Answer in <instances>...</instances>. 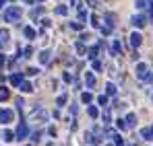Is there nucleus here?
Here are the masks:
<instances>
[{"instance_id": "1", "label": "nucleus", "mask_w": 153, "mask_h": 146, "mask_svg": "<svg viewBox=\"0 0 153 146\" xmlns=\"http://www.w3.org/2000/svg\"><path fill=\"white\" fill-rule=\"evenodd\" d=\"M21 15H23V8L21 6H8L4 10V21L6 23H17L21 19Z\"/></svg>"}, {"instance_id": "2", "label": "nucleus", "mask_w": 153, "mask_h": 146, "mask_svg": "<svg viewBox=\"0 0 153 146\" xmlns=\"http://www.w3.org/2000/svg\"><path fill=\"white\" fill-rule=\"evenodd\" d=\"M137 78H139V80L153 82V74L149 72V66H147L145 62H139V64H137Z\"/></svg>"}, {"instance_id": "3", "label": "nucleus", "mask_w": 153, "mask_h": 146, "mask_svg": "<svg viewBox=\"0 0 153 146\" xmlns=\"http://www.w3.org/2000/svg\"><path fill=\"white\" fill-rule=\"evenodd\" d=\"M105 134V130H100V128H93L91 132H87L85 134V138H87V142L89 144H100L102 142V136Z\"/></svg>"}, {"instance_id": "4", "label": "nucleus", "mask_w": 153, "mask_h": 146, "mask_svg": "<svg viewBox=\"0 0 153 146\" xmlns=\"http://www.w3.org/2000/svg\"><path fill=\"white\" fill-rule=\"evenodd\" d=\"M134 6H137L139 10H147L149 17H153V0H137Z\"/></svg>"}, {"instance_id": "5", "label": "nucleus", "mask_w": 153, "mask_h": 146, "mask_svg": "<svg viewBox=\"0 0 153 146\" xmlns=\"http://www.w3.org/2000/svg\"><path fill=\"white\" fill-rule=\"evenodd\" d=\"M27 134H29V128H27V122H19V125H17V132H15L17 140H23V138H27Z\"/></svg>"}, {"instance_id": "6", "label": "nucleus", "mask_w": 153, "mask_h": 146, "mask_svg": "<svg viewBox=\"0 0 153 146\" xmlns=\"http://www.w3.org/2000/svg\"><path fill=\"white\" fill-rule=\"evenodd\" d=\"M15 120V113H13V109H0V123H10Z\"/></svg>"}, {"instance_id": "7", "label": "nucleus", "mask_w": 153, "mask_h": 146, "mask_svg": "<svg viewBox=\"0 0 153 146\" xmlns=\"http://www.w3.org/2000/svg\"><path fill=\"white\" fill-rule=\"evenodd\" d=\"M130 23L134 25V27H139V29H143V27L147 25V17H143V15H134V17L130 19Z\"/></svg>"}, {"instance_id": "8", "label": "nucleus", "mask_w": 153, "mask_h": 146, "mask_svg": "<svg viewBox=\"0 0 153 146\" xmlns=\"http://www.w3.org/2000/svg\"><path fill=\"white\" fill-rule=\"evenodd\" d=\"M100 48H102V43H97V45H91V48H87V54H85V56H87L89 60H95V58H97V51H100Z\"/></svg>"}, {"instance_id": "9", "label": "nucleus", "mask_w": 153, "mask_h": 146, "mask_svg": "<svg viewBox=\"0 0 153 146\" xmlns=\"http://www.w3.org/2000/svg\"><path fill=\"white\" fill-rule=\"evenodd\" d=\"M128 39H130V48H134V49H137L139 45H141V43H143V37H141L139 33H132Z\"/></svg>"}, {"instance_id": "10", "label": "nucleus", "mask_w": 153, "mask_h": 146, "mask_svg": "<svg viewBox=\"0 0 153 146\" xmlns=\"http://www.w3.org/2000/svg\"><path fill=\"white\" fill-rule=\"evenodd\" d=\"M85 87L87 89H93L95 87V76H93V72H89V70L85 72Z\"/></svg>"}, {"instance_id": "11", "label": "nucleus", "mask_w": 153, "mask_h": 146, "mask_svg": "<svg viewBox=\"0 0 153 146\" xmlns=\"http://www.w3.org/2000/svg\"><path fill=\"white\" fill-rule=\"evenodd\" d=\"M8 80H10V84H13V87H19L25 78H23V74H10V76H8Z\"/></svg>"}, {"instance_id": "12", "label": "nucleus", "mask_w": 153, "mask_h": 146, "mask_svg": "<svg viewBox=\"0 0 153 146\" xmlns=\"http://www.w3.org/2000/svg\"><path fill=\"white\" fill-rule=\"evenodd\" d=\"M141 138H143V140H153V128L151 125L141 130Z\"/></svg>"}, {"instance_id": "13", "label": "nucleus", "mask_w": 153, "mask_h": 146, "mask_svg": "<svg viewBox=\"0 0 153 146\" xmlns=\"http://www.w3.org/2000/svg\"><path fill=\"white\" fill-rule=\"evenodd\" d=\"M8 37H10V33L6 29H0V48H4L8 43Z\"/></svg>"}, {"instance_id": "14", "label": "nucleus", "mask_w": 153, "mask_h": 146, "mask_svg": "<svg viewBox=\"0 0 153 146\" xmlns=\"http://www.w3.org/2000/svg\"><path fill=\"white\" fill-rule=\"evenodd\" d=\"M23 35H25L27 39H35V37H37V33H35L33 27H23Z\"/></svg>"}, {"instance_id": "15", "label": "nucleus", "mask_w": 153, "mask_h": 146, "mask_svg": "<svg viewBox=\"0 0 153 146\" xmlns=\"http://www.w3.org/2000/svg\"><path fill=\"white\" fill-rule=\"evenodd\" d=\"M50 49H44V51H39V62H42V64H48V62H50Z\"/></svg>"}, {"instance_id": "16", "label": "nucleus", "mask_w": 153, "mask_h": 146, "mask_svg": "<svg viewBox=\"0 0 153 146\" xmlns=\"http://www.w3.org/2000/svg\"><path fill=\"white\" fill-rule=\"evenodd\" d=\"M19 89H21V93H31V91H33V84L27 82V80H23V82L19 84Z\"/></svg>"}, {"instance_id": "17", "label": "nucleus", "mask_w": 153, "mask_h": 146, "mask_svg": "<svg viewBox=\"0 0 153 146\" xmlns=\"http://www.w3.org/2000/svg\"><path fill=\"white\" fill-rule=\"evenodd\" d=\"M124 120H126V125H128V130H130V128H132V125L137 123V113H128Z\"/></svg>"}, {"instance_id": "18", "label": "nucleus", "mask_w": 153, "mask_h": 146, "mask_svg": "<svg viewBox=\"0 0 153 146\" xmlns=\"http://www.w3.org/2000/svg\"><path fill=\"white\" fill-rule=\"evenodd\" d=\"M76 51H79V56H85L87 54V45H85V41L81 39V41H76Z\"/></svg>"}, {"instance_id": "19", "label": "nucleus", "mask_w": 153, "mask_h": 146, "mask_svg": "<svg viewBox=\"0 0 153 146\" xmlns=\"http://www.w3.org/2000/svg\"><path fill=\"white\" fill-rule=\"evenodd\" d=\"M120 51H122V43H120V41L116 39V41L112 43V56H118Z\"/></svg>"}, {"instance_id": "20", "label": "nucleus", "mask_w": 153, "mask_h": 146, "mask_svg": "<svg viewBox=\"0 0 153 146\" xmlns=\"http://www.w3.org/2000/svg\"><path fill=\"white\" fill-rule=\"evenodd\" d=\"M87 113H89V117H91V120H95V117L100 115V109H97L95 105H89V109H87Z\"/></svg>"}, {"instance_id": "21", "label": "nucleus", "mask_w": 153, "mask_h": 146, "mask_svg": "<svg viewBox=\"0 0 153 146\" xmlns=\"http://www.w3.org/2000/svg\"><path fill=\"white\" fill-rule=\"evenodd\" d=\"M112 140H114V146H124V138H120V134H112Z\"/></svg>"}, {"instance_id": "22", "label": "nucleus", "mask_w": 153, "mask_h": 146, "mask_svg": "<svg viewBox=\"0 0 153 146\" xmlns=\"http://www.w3.org/2000/svg\"><path fill=\"white\" fill-rule=\"evenodd\" d=\"M105 95H108V97H114V95H116V87H114L112 82L105 84Z\"/></svg>"}, {"instance_id": "23", "label": "nucleus", "mask_w": 153, "mask_h": 146, "mask_svg": "<svg viewBox=\"0 0 153 146\" xmlns=\"http://www.w3.org/2000/svg\"><path fill=\"white\" fill-rule=\"evenodd\" d=\"M8 97H10V91L6 87H0V101H6Z\"/></svg>"}, {"instance_id": "24", "label": "nucleus", "mask_w": 153, "mask_h": 146, "mask_svg": "<svg viewBox=\"0 0 153 146\" xmlns=\"http://www.w3.org/2000/svg\"><path fill=\"white\" fill-rule=\"evenodd\" d=\"M79 21L85 25V21H87V10L83 8V6H79Z\"/></svg>"}, {"instance_id": "25", "label": "nucleus", "mask_w": 153, "mask_h": 146, "mask_svg": "<svg viewBox=\"0 0 153 146\" xmlns=\"http://www.w3.org/2000/svg\"><path fill=\"white\" fill-rule=\"evenodd\" d=\"M112 29H114V27H110L108 23H105V25H100V31H102V35H110V33H112Z\"/></svg>"}, {"instance_id": "26", "label": "nucleus", "mask_w": 153, "mask_h": 146, "mask_svg": "<svg viewBox=\"0 0 153 146\" xmlns=\"http://www.w3.org/2000/svg\"><path fill=\"white\" fill-rule=\"evenodd\" d=\"M81 101H83V103H87V105H89V103H91V101H93V95H91V93H89V91H87V93H83V95H81Z\"/></svg>"}, {"instance_id": "27", "label": "nucleus", "mask_w": 153, "mask_h": 146, "mask_svg": "<svg viewBox=\"0 0 153 146\" xmlns=\"http://www.w3.org/2000/svg\"><path fill=\"white\" fill-rule=\"evenodd\" d=\"M56 12H58L60 17H66V15H68V8H66L64 4H60V6H56Z\"/></svg>"}, {"instance_id": "28", "label": "nucleus", "mask_w": 153, "mask_h": 146, "mask_svg": "<svg viewBox=\"0 0 153 146\" xmlns=\"http://www.w3.org/2000/svg\"><path fill=\"white\" fill-rule=\"evenodd\" d=\"M2 138H4V142H13V140H15V138H17V136H15V134H13V132H8V130H6V132H4V134H2Z\"/></svg>"}, {"instance_id": "29", "label": "nucleus", "mask_w": 153, "mask_h": 146, "mask_svg": "<svg viewBox=\"0 0 153 146\" xmlns=\"http://www.w3.org/2000/svg\"><path fill=\"white\" fill-rule=\"evenodd\" d=\"M116 128H118L120 132H124V130H128V125H126V120H116Z\"/></svg>"}, {"instance_id": "30", "label": "nucleus", "mask_w": 153, "mask_h": 146, "mask_svg": "<svg viewBox=\"0 0 153 146\" xmlns=\"http://www.w3.org/2000/svg\"><path fill=\"white\" fill-rule=\"evenodd\" d=\"M71 29H75V31H83V23H81V21H73V23H71Z\"/></svg>"}, {"instance_id": "31", "label": "nucleus", "mask_w": 153, "mask_h": 146, "mask_svg": "<svg viewBox=\"0 0 153 146\" xmlns=\"http://www.w3.org/2000/svg\"><path fill=\"white\" fill-rule=\"evenodd\" d=\"M42 12H44V8H42V6H37V8H33V10H31V17H33V19H37Z\"/></svg>"}, {"instance_id": "32", "label": "nucleus", "mask_w": 153, "mask_h": 146, "mask_svg": "<svg viewBox=\"0 0 153 146\" xmlns=\"http://www.w3.org/2000/svg\"><path fill=\"white\" fill-rule=\"evenodd\" d=\"M91 62H93V70H97V72H100V70L103 68V64L97 60V58H95V60H91Z\"/></svg>"}, {"instance_id": "33", "label": "nucleus", "mask_w": 153, "mask_h": 146, "mask_svg": "<svg viewBox=\"0 0 153 146\" xmlns=\"http://www.w3.org/2000/svg\"><path fill=\"white\" fill-rule=\"evenodd\" d=\"M97 103H100L102 107H105V105H108V95H100V97H97Z\"/></svg>"}, {"instance_id": "34", "label": "nucleus", "mask_w": 153, "mask_h": 146, "mask_svg": "<svg viewBox=\"0 0 153 146\" xmlns=\"http://www.w3.org/2000/svg\"><path fill=\"white\" fill-rule=\"evenodd\" d=\"M64 103H66V95H60V97L56 99V105H58V107H62Z\"/></svg>"}, {"instance_id": "35", "label": "nucleus", "mask_w": 153, "mask_h": 146, "mask_svg": "<svg viewBox=\"0 0 153 146\" xmlns=\"http://www.w3.org/2000/svg\"><path fill=\"white\" fill-rule=\"evenodd\" d=\"M39 138H42V132H39V130L31 134V140H33V142H39Z\"/></svg>"}, {"instance_id": "36", "label": "nucleus", "mask_w": 153, "mask_h": 146, "mask_svg": "<svg viewBox=\"0 0 153 146\" xmlns=\"http://www.w3.org/2000/svg\"><path fill=\"white\" fill-rule=\"evenodd\" d=\"M21 54H23V58H29V56H31V54H33V49H31V45H27V48L23 49V51H21Z\"/></svg>"}, {"instance_id": "37", "label": "nucleus", "mask_w": 153, "mask_h": 146, "mask_svg": "<svg viewBox=\"0 0 153 146\" xmlns=\"http://www.w3.org/2000/svg\"><path fill=\"white\" fill-rule=\"evenodd\" d=\"M62 78H64V82H73V74H68V72L62 74Z\"/></svg>"}, {"instance_id": "38", "label": "nucleus", "mask_w": 153, "mask_h": 146, "mask_svg": "<svg viewBox=\"0 0 153 146\" xmlns=\"http://www.w3.org/2000/svg\"><path fill=\"white\" fill-rule=\"evenodd\" d=\"M103 123H105V125L110 123V111H108V109L103 111Z\"/></svg>"}, {"instance_id": "39", "label": "nucleus", "mask_w": 153, "mask_h": 146, "mask_svg": "<svg viewBox=\"0 0 153 146\" xmlns=\"http://www.w3.org/2000/svg\"><path fill=\"white\" fill-rule=\"evenodd\" d=\"M37 72H39L37 68H27V74H29V76H35Z\"/></svg>"}, {"instance_id": "40", "label": "nucleus", "mask_w": 153, "mask_h": 146, "mask_svg": "<svg viewBox=\"0 0 153 146\" xmlns=\"http://www.w3.org/2000/svg\"><path fill=\"white\" fill-rule=\"evenodd\" d=\"M91 25H93V27H100V21H97V17H95V15L91 17Z\"/></svg>"}, {"instance_id": "41", "label": "nucleus", "mask_w": 153, "mask_h": 146, "mask_svg": "<svg viewBox=\"0 0 153 146\" xmlns=\"http://www.w3.org/2000/svg\"><path fill=\"white\" fill-rule=\"evenodd\" d=\"M4 62H6V56H4V54H0V68L4 66Z\"/></svg>"}, {"instance_id": "42", "label": "nucleus", "mask_w": 153, "mask_h": 146, "mask_svg": "<svg viewBox=\"0 0 153 146\" xmlns=\"http://www.w3.org/2000/svg\"><path fill=\"white\" fill-rule=\"evenodd\" d=\"M6 2H8V0H0V8H4V6H6Z\"/></svg>"}, {"instance_id": "43", "label": "nucleus", "mask_w": 153, "mask_h": 146, "mask_svg": "<svg viewBox=\"0 0 153 146\" xmlns=\"http://www.w3.org/2000/svg\"><path fill=\"white\" fill-rule=\"evenodd\" d=\"M23 2H27V4H33V2H35V0H23Z\"/></svg>"}, {"instance_id": "44", "label": "nucleus", "mask_w": 153, "mask_h": 146, "mask_svg": "<svg viewBox=\"0 0 153 146\" xmlns=\"http://www.w3.org/2000/svg\"><path fill=\"white\" fill-rule=\"evenodd\" d=\"M35 2H44V0H35Z\"/></svg>"}, {"instance_id": "45", "label": "nucleus", "mask_w": 153, "mask_h": 146, "mask_svg": "<svg viewBox=\"0 0 153 146\" xmlns=\"http://www.w3.org/2000/svg\"><path fill=\"white\" fill-rule=\"evenodd\" d=\"M105 146H114V144H105Z\"/></svg>"}, {"instance_id": "46", "label": "nucleus", "mask_w": 153, "mask_h": 146, "mask_svg": "<svg viewBox=\"0 0 153 146\" xmlns=\"http://www.w3.org/2000/svg\"><path fill=\"white\" fill-rule=\"evenodd\" d=\"M128 146H137V144H128Z\"/></svg>"}, {"instance_id": "47", "label": "nucleus", "mask_w": 153, "mask_h": 146, "mask_svg": "<svg viewBox=\"0 0 153 146\" xmlns=\"http://www.w3.org/2000/svg\"><path fill=\"white\" fill-rule=\"evenodd\" d=\"M27 146H31V144H27Z\"/></svg>"}, {"instance_id": "48", "label": "nucleus", "mask_w": 153, "mask_h": 146, "mask_svg": "<svg viewBox=\"0 0 153 146\" xmlns=\"http://www.w3.org/2000/svg\"><path fill=\"white\" fill-rule=\"evenodd\" d=\"M151 128H153V125H151Z\"/></svg>"}]
</instances>
